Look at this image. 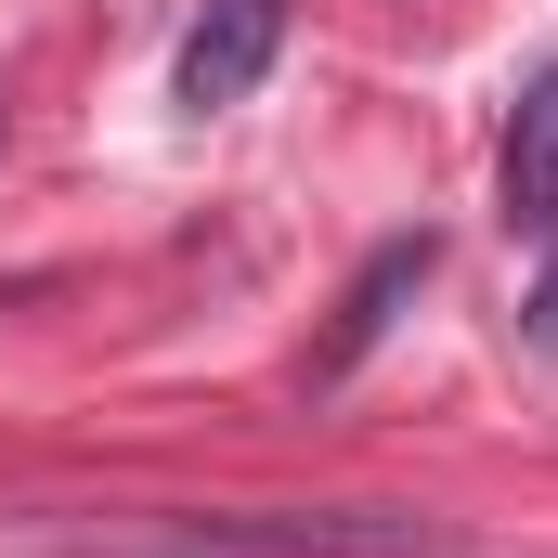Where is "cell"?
Returning a JSON list of instances; mask_svg holds the SVG:
<instances>
[{
  "instance_id": "4",
  "label": "cell",
  "mask_w": 558,
  "mask_h": 558,
  "mask_svg": "<svg viewBox=\"0 0 558 558\" xmlns=\"http://www.w3.org/2000/svg\"><path fill=\"white\" fill-rule=\"evenodd\" d=\"M520 338H533V351H558V260L533 274V299H520Z\"/></svg>"
},
{
  "instance_id": "2",
  "label": "cell",
  "mask_w": 558,
  "mask_h": 558,
  "mask_svg": "<svg viewBox=\"0 0 558 558\" xmlns=\"http://www.w3.org/2000/svg\"><path fill=\"white\" fill-rule=\"evenodd\" d=\"M494 208H507V234H558V65L520 92V118H507V156H494Z\"/></svg>"
},
{
  "instance_id": "1",
  "label": "cell",
  "mask_w": 558,
  "mask_h": 558,
  "mask_svg": "<svg viewBox=\"0 0 558 558\" xmlns=\"http://www.w3.org/2000/svg\"><path fill=\"white\" fill-rule=\"evenodd\" d=\"M274 52H286V0H208V13L182 26L169 92H182L195 118H221V105H247V92L274 78Z\"/></svg>"
},
{
  "instance_id": "3",
  "label": "cell",
  "mask_w": 558,
  "mask_h": 558,
  "mask_svg": "<svg viewBox=\"0 0 558 558\" xmlns=\"http://www.w3.org/2000/svg\"><path fill=\"white\" fill-rule=\"evenodd\" d=\"M403 286H428V234H390L377 260H364V286H351V312H338V338L312 351V377H351L364 351H377V325H390V299Z\"/></svg>"
}]
</instances>
